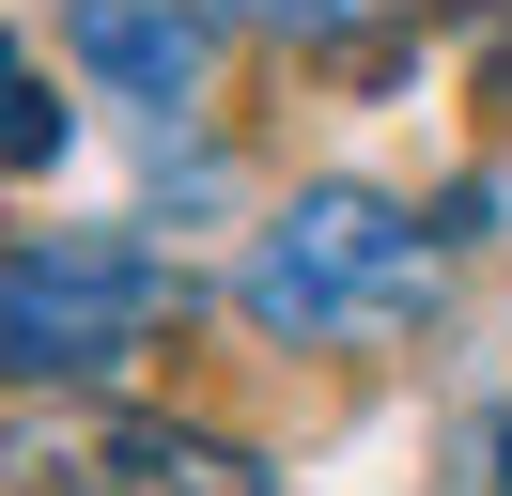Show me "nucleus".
<instances>
[{
    "mask_svg": "<svg viewBox=\"0 0 512 496\" xmlns=\"http://www.w3.org/2000/svg\"><path fill=\"white\" fill-rule=\"evenodd\" d=\"M264 341H388L435 310V217H404L388 186H295L249 233V279H233Z\"/></svg>",
    "mask_w": 512,
    "mask_h": 496,
    "instance_id": "nucleus-1",
    "label": "nucleus"
},
{
    "mask_svg": "<svg viewBox=\"0 0 512 496\" xmlns=\"http://www.w3.org/2000/svg\"><path fill=\"white\" fill-rule=\"evenodd\" d=\"M249 31H280V47H342V31H373V16H404V0H233Z\"/></svg>",
    "mask_w": 512,
    "mask_h": 496,
    "instance_id": "nucleus-6",
    "label": "nucleus"
},
{
    "mask_svg": "<svg viewBox=\"0 0 512 496\" xmlns=\"http://www.w3.org/2000/svg\"><path fill=\"white\" fill-rule=\"evenodd\" d=\"M94 496H264L249 450H218V434H171V419H125L94 450Z\"/></svg>",
    "mask_w": 512,
    "mask_h": 496,
    "instance_id": "nucleus-4",
    "label": "nucleus"
},
{
    "mask_svg": "<svg viewBox=\"0 0 512 496\" xmlns=\"http://www.w3.org/2000/svg\"><path fill=\"white\" fill-rule=\"evenodd\" d=\"M63 155V109H47V78H32V47L0 31V171H47Z\"/></svg>",
    "mask_w": 512,
    "mask_h": 496,
    "instance_id": "nucleus-5",
    "label": "nucleus"
},
{
    "mask_svg": "<svg viewBox=\"0 0 512 496\" xmlns=\"http://www.w3.org/2000/svg\"><path fill=\"white\" fill-rule=\"evenodd\" d=\"M171 310H187V279L140 233H32V248H0V388L125 372Z\"/></svg>",
    "mask_w": 512,
    "mask_h": 496,
    "instance_id": "nucleus-2",
    "label": "nucleus"
},
{
    "mask_svg": "<svg viewBox=\"0 0 512 496\" xmlns=\"http://www.w3.org/2000/svg\"><path fill=\"white\" fill-rule=\"evenodd\" d=\"M63 47L94 62L125 109L171 124V109L202 93V62H218V16H202V0H63Z\"/></svg>",
    "mask_w": 512,
    "mask_h": 496,
    "instance_id": "nucleus-3",
    "label": "nucleus"
},
{
    "mask_svg": "<svg viewBox=\"0 0 512 496\" xmlns=\"http://www.w3.org/2000/svg\"><path fill=\"white\" fill-rule=\"evenodd\" d=\"M481 496H512V403L481 419Z\"/></svg>",
    "mask_w": 512,
    "mask_h": 496,
    "instance_id": "nucleus-7",
    "label": "nucleus"
}]
</instances>
